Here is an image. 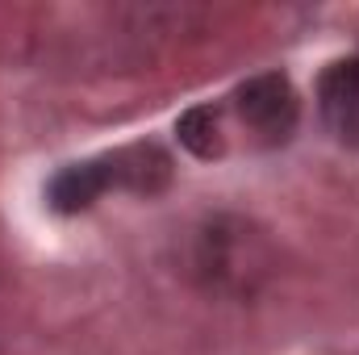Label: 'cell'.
<instances>
[{"label":"cell","instance_id":"obj_2","mask_svg":"<svg viewBox=\"0 0 359 355\" xmlns=\"http://www.w3.org/2000/svg\"><path fill=\"white\" fill-rule=\"evenodd\" d=\"M234 113L247 126V134H255V142L276 147V142L292 138L297 117H301V100L288 84V76L264 72V76H251L234 92Z\"/></svg>","mask_w":359,"mask_h":355},{"label":"cell","instance_id":"obj_5","mask_svg":"<svg viewBox=\"0 0 359 355\" xmlns=\"http://www.w3.org/2000/svg\"><path fill=\"white\" fill-rule=\"evenodd\" d=\"M180 142L192 151V155H201V159H217L222 151H226V134H222V113L213 109V105H196V109H188L184 117H180Z\"/></svg>","mask_w":359,"mask_h":355},{"label":"cell","instance_id":"obj_1","mask_svg":"<svg viewBox=\"0 0 359 355\" xmlns=\"http://www.w3.org/2000/svg\"><path fill=\"white\" fill-rule=\"evenodd\" d=\"M168 155L159 147H126L113 155H100L88 163H72L50 180V205L59 213H80L96 205L109 188H134V192H155L168 184Z\"/></svg>","mask_w":359,"mask_h":355},{"label":"cell","instance_id":"obj_4","mask_svg":"<svg viewBox=\"0 0 359 355\" xmlns=\"http://www.w3.org/2000/svg\"><path fill=\"white\" fill-rule=\"evenodd\" d=\"M201 267H205L217 284L243 288L247 276L259 272L255 239L247 234V226H226V222H217L209 234H201Z\"/></svg>","mask_w":359,"mask_h":355},{"label":"cell","instance_id":"obj_3","mask_svg":"<svg viewBox=\"0 0 359 355\" xmlns=\"http://www.w3.org/2000/svg\"><path fill=\"white\" fill-rule=\"evenodd\" d=\"M318 105L330 134L347 147H359V59H339L322 72Z\"/></svg>","mask_w":359,"mask_h":355}]
</instances>
